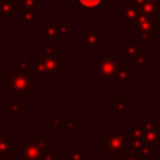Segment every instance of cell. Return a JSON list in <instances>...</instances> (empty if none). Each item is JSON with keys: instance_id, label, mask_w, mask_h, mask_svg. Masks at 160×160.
I'll return each instance as SVG.
<instances>
[{"instance_id": "obj_24", "label": "cell", "mask_w": 160, "mask_h": 160, "mask_svg": "<svg viewBox=\"0 0 160 160\" xmlns=\"http://www.w3.org/2000/svg\"><path fill=\"white\" fill-rule=\"evenodd\" d=\"M45 41V52L48 53H58V39H53V38H47L44 39Z\"/></svg>"}, {"instance_id": "obj_16", "label": "cell", "mask_w": 160, "mask_h": 160, "mask_svg": "<svg viewBox=\"0 0 160 160\" xmlns=\"http://www.w3.org/2000/svg\"><path fill=\"white\" fill-rule=\"evenodd\" d=\"M78 6L83 10V13H90V11H96L100 13L102 10V2L104 0H76Z\"/></svg>"}, {"instance_id": "obj_2", "label": "cell", "mask_w": 160, "mask_h": 160, "mask_svg": "<svg viewBox=\"0 0 160 160\" xmlns=\"http://www.w3.org/2000/svg\"><path fill=\"white\" fill-rule=\"evenodd\" d=\"M65 62L62 58H59L58 53H48L45 51H41L38 53V58H35L34 65V76H59L62 78L65 73L63 70Z\"/></svg>"}, {"instance_id": "obj_9", "label": "cell", "mask_w": 160, "mask_h": 160, "mask_svg": "<svg viewBox=\"0 0 160 160\" xmlns=\"http://www.w3.org/2000/svg\"><path fill=\"white\" fill-rule=\"evenodd\" d=\"M102 49V34L97 30L96 25H91L83 38V51L84 52H97Z\"/></svg>"}, {"instance_id": "obj_18", "label": "cell", "mask_w": 160, "mask_h": 160, "mask_svg": "<svg viewBox=\"0 0 160 160\" xmlns=\"http://www.w3.org/2000/svg\"><path fill=\"white\" fill-rule=\"evenodd\" d=\"M34 65H35V58H28V59H21L14 65V70H20V72H25L28 75L34 76Z\"/></svg>"}, {"instance_id": "obj_30", "label": "cell", "mask_w": 160, "mask_h": 160, "mask_svg": "<svg viewBox=\"0 0 160 160\" xmlns=\"http://www.w3.org/2000/svg\"><path fill=\"white\" fill-rule=\"evenodd\" d=\"M6 135H7V129H6V128H0V143H2V141L6 138Z\"/></svg>"}, {"instance_id": "obj_8", "label": "cell", "mask_w": 160, "mask_h": 160, "mask_svg": "<svg viewBox=\"0 0 160 160\" xmlns=\"http://www.w3.org/2000/svg\"><path fill=\"white\" fill-rule=\"evenodd\" d=\"M128 141H129V150L139 153L142 146L145 145L143 131H142V122L131 121L128 124Z\"/></svg>"}, {"instance_id": "obj_20", "label": "cell", "mask_w": 160, "mask_h": 160, "mask_svg": "<svg viewBox=\"0 0 160 160\" xmlns=\"http://www.w3.org/2000/svg\"><path fill=\"white\" fill-rule=\"evenodd\" d=\"M131 65L133 66V70H145L148 66V52L139 51V53L136 55V58L133 59Z\"/></svg>"}, {"instance_id": "obj_32", "label": "cell", "mask_w": 160, "mask_h": 160, "mask_svg": "<svg viewBox=\"0 0 160 160\" xmlns=\"http://www.w3.org/2000/svg\"><path fill=\"white\" fill-rule=\"evenodd\" d=\"M153 150H155V153H159V155H160V139H159L158 143H156V146L153 148Z\"/></svg>"}, {"instance_id": "obj_1", "label": "cell", "mask_w": 160, "mask_h": 160, "mask_svg": "<svg viewBox=\"0 0 160 160\" xmlns=\"http://www.w3.org/2000/svg\"><path fill=\"white\" fill-rule=\"evenodd\" d=\"M124 62L117 58L112 51L102 52L97 59V75L104 83H119V73H121Z\"/></svg>"}, {"instance_id": "obj_25", "label": "cell", "mask_w": 160, "mask_h": 160, "mask_svg": "<svg viewBox=\"0 0 160 160\" xmlns=\"http://www.w3.org/2000/svg\"><path fill=\"white\" fill-rule=\"evenodd\" d=\"M65 118H66V117H62V115H52V117H51V127H52L53 129H56V128H62V127H63Z\"/></svg>"}, {"instance_id": "obj_28", "label": "cell", "mask_w": 160, "mask_h": 160, "mask_svg": "<svg viewBox=\"0 0 160 160\" xmlns=\"http://www.w3.org/2000/svg\"><path fill=\"white\" fill-rule=\"evenodd\" d=\"M8 75V69H7V65L6 63H2V61H0V79L4 78V76Z\"/></svg>"}, {"instance_id": "obj_10", "label": "cell", "mask_w": 160, "mask_h": 160, "mask_svg": "<svg viewBox=\"0 0 160 160\" xmlns=\"http://www.w3.org/2000/svg\"><path fill=\"white\" fill-rule=\"evenodd\" d=\"M141 16L138 4L133 3L132 0H122V18L121 24L124 25H135Z\"/></svg>"}, {"instance_id": "obj_26", "label": "cell", "mask_w": 160, "mask_h": 160, "mask_svg": "<svg viewBox=\"0 0 160 160\" xmlns=\"http://www.w3.org/2000/svg\"><path fill=\"white\" fill-rule=\"evenodd\" d=\"M21 8H38V0H18Z\"/></svg>"}, {"instance_id": "obj_13", "label": "cell", "mask_w": 160, "mask_h": 160, "mask_svg": "<svg viewBox=\"0 0 160 160\" xmlns=\"http://www.w3.org/2000/svg\"><path fill=\"white\" fill-rule=\"evenodd\" d=\"M138 7L141 10V13H143L145 16H148L149 18L153 20L156 27L160 30V6L152 2H146L142 3V4H138Z\"/></svg>"}, {"instance_id": "obj_5", "label": "cell", "mask_w": 160, "mask_h": 160, "mask_svg": "<svg viewBox=\"0 0 160 160\" xmlns=\"http://www.w3.org/2000/svg\"><path fill=\"white\" fill-rule=\"evenodd\" d=\"M72 34V22L70 20H47L38 28V35L41 39H66Z\"/></svg>"}, {"instance_id": "obj_15", "label": "cell", "mask_w": 160, "mask_h": 160, "mask_svg": "<svg viewBox=\"0 0 160 160\" xmlns=\"http://www.w3.org/2000/svg\"><path fill=\"white\" fill-rule=\"evenodd\" d=\"M20 25H38V8H21Z\"/></svg>"}, {"instance_id": "obj_19", "label": "cell", "mask_w": 160, "mask_h": 160, "mask_svg": "<svg viewBox=\"0 0 160 160\" xmlns=\"http://www.w3.org/2000/svg\"><path fill=\"white\" fill-rule=\"evenodd\" d=\"M25 102L22 101H11L7 105V114L8 115H14V117H20V115H25Z\"/></svg>"}, {"instance_id": "obj_33", "label": "cell", "mask_w": 160, "mask_h": 160, "mask_svg": "<svg viewBox=\"0 0 160 160\" xmlns=\"http://www.w3.org/2000/svg\"><path fill=\"white\" fill-rule=\"evenodd\" d=\"M119 2H122V0H119Z\"/></svg>"}, {"instance_id": "obj_14", "label": "cell", "mask_w": 160, "mask_h": 160, "mask_svg": "<svg viewBox=\"0 0 160 160\" xmlns=\"http://www.w3.org/2000/svg\"><path fill=\"white\" fill-rule=\"evenodd\" d=\"M13 142L14 138L13 135H6V138L2 141L0 143V160H11L14 155V150H13Z\"/></svg>"}, {"instance_id": "obj_4", "label": "cell", "mask_w": 160, "mask_h": 160, "mask_svg": "<svg viewBox=\"0 0 160 160\" xmlns=\"http://www.w3.org/2000/svg\"><path fill=\"white\" fill-rule=\"evenodd\" d=\"M20 148L22 160H44L52 153V143L47 141L44 135H39L37 141H21Z\"/></svg>"}, {"instance_id": "obj_17", "label": "cell", "mask_w": 160, "mask_h": 160, "mask_svg": "<svg viewBox=\"0 0 160 160\" xmlns=\"http://www.w3.org/2000/svg\"><path fill=\"white\" fill-rule=\"evenodd\" d=\"M114 108L119 115H128L129 110V98L127 96H117L114 98Z\"/></svg>"}, {"instance_id": "obj_27", "label": "cell", "mask_w": 160, "mask_h": 160, "mask_svg": "<svg viewBox=\"0 0 160 160\" xmlns=\"http://www.w3.org/2000/svg\"><path fill=\"white\" fill-rule=\"evenodd\" d=\"M44 160H68V153H51V155H48L47 158H45Z\"/></svg>"}, {"instance_id": "obj_6", "label": "cell", "mask_w": 160, "mask_h": 160, "mask_svg": "<svg viewBox=\"0 0 160 160\" xmlns=\"http://www.w3.org/2000/svg\"><path fill=\"white\" fill-rule=\"evenodd\" d=\"M32 75H28L25 72L20 70H8V90L7 96L20 94V96H31V88H32Z\"/></svg>"}, {"instance_id": "obj_22", "label": "cell", "mask_w": 160, "mask_h": 160, "mask_svg": "<svg viewBox=\"0 0 160 160\" xmlns=\"http://www.w3.org/2000/svg\"><path fill=\"white\" fill-rule=\"evenodd\" d=\"M88 155L80 146H73L68 153V160H87Z\"/></svg>"}, {"instance_id": "obj_12", "label": "cell", "mask_w": 160, "mask_h": 160, "mask_svg": "<svg viewBox=\"0 0 160 160\" xmlns=\"http://www.w3.org/2000/svg\"><path fill=\"white\" fill-rule=\"evenodd\" d=\"M139 51L141 49H139L138 44L135 42V38L128 39V44L122 45V48H121V58H122L121 61L131 66V63H132L133 59L136 58V55L139 53Z\"/></svg>"}, {"instance_id": "obj_23", "label": "cell", "mask_w": 160, "mask_h": 160, "mask_svg": "<svg viewBox=\"0 0 160 160\" xmlns=\"http://www.w3.org/2000/svg\"><path fill=\"white\" fill-rule=\"evenodd\" d=\"M142 158L135 152H128L125 153H121V155H117V156H110V160H141Z\"/></svg>"}, {"instance_id": "obj_29", "label": "cell", "mask_w": 160, "mask_h": 160, "mask_svg": "<svg viewBox=\"0 0 160 160\" xmlns=\"http://www.w3.org/2000/svg\"><path fill=\"white\" fill-rule=\"evenodd\" d=\"M133 3H136V4H142V3H146V2H152V3H156V4L160 6V0H132Z\"/></svg>"}, {"instance_id": "obj_11", "label": "cell", "mask_w": 160, "mask_h": 160, "mask_svg": "<svg viewBox=\"0 0 160 160\" xmlns=\"http://www.w3.org/2000/svg\"><path fill=\"white\" fill-rule=\"evenodd\" d=\"M21 7L17 0H0V18L11 20L16 13H20Z\"/></svg>"}, {"instance_id": "obj_7", "label": "cell", "mask_w": 160, "mask_h": 160, "mask_svg": "<svg viewBox=\"0 0 160 160\" xmlns=\"http://www.w3.org/2000/svg\"><path fill=\"white\" fill-rule=\"evenodd\" d=\"M160 31L152 18L141 13L138 21L135 24V39H138L142 45H152L153 44V32Z\"/></svg>"}, {"instance_id": "obj_21", "label": "cell", "mask_w": 160, "mask_h": 160, "mask_svg": "<svg viewBox=\"0 0 160 160\" xmlns=\"http://www.w3.org/2000/svg\"><path fill=\"white\" fill-rule=\"evenodd\" d=\"M63 129L66 135H75L78 132V118L75 115L66 117L63 122Z\"/></svg>"}, {"instance_id": "obj_3", "label": "cell", "mask_w": 160, "mask_h": 160, "mask_svg": "<svg viewBox=\"0 0 160 160\" xmlns=\"http://www.w3.org/2000/svg\"><path fill=\"white\" fill-rule=\"evenodd\" d=\"M101 150L108 156H117L129 150L128 136L122 133L121 128H110L108 133H105L101 139Z\"/></svg>"}, {"instance_id": "obj_31", "label": "cell", "mask_w": 160, "mask_h": 160, "mask_svg": "<svg viewBox=\"0 0 160 160\" xmlns=\"http://www.w3.org/2000/svg\"><path fill=\"white\" fill-rule=\"evenodd\" d=\"M6 44H7V39H6L4 37H2V34H0V49H2V47H4Z\"/></svg>"}]
</instances>
